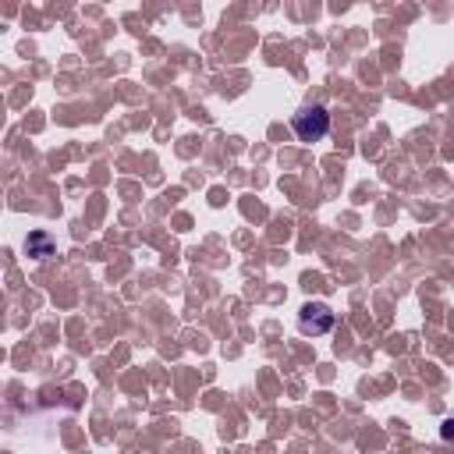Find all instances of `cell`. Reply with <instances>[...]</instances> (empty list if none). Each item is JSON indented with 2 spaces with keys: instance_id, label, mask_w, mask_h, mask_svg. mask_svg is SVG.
Returning a JSON list of instances; mask_svg holds the SVG:
<instances>
[{
  "instance_id": "obj_1",
  "label": "cell",
  "mask_w": 454,
  "mask_h": 454,
  "mask_svg": "<svg viewBox=\"0 0 454 454\" xmlns=\"http://www.w3.org/2000/svg\"><path fill=\"white\" fill-rule=\"evenodd\" d=\"M291 128H294V135H298L301 142H319V138L330 131V114H326L323 106H305L301 114H294Z\"/></svg>"
},
{
  "instance_id": "obj_2",
  "label": "cell",
  "mask_w": 454,
  "mask_h": 454,
  "mask_svg": "<svg viewBox=\"0 0 454 454\" xmlns=\"http://www.w3.org/2000/svg\"><path fill=\"white\" fill-rule=\"evenodd\" d=\"M301 333H326L330 326H333V312H330V305H323V301H309L305 309H301Z\"/></svg>"
},
{
  "instance_id": "obj_3",
  "label": "cell",
  "mask_w": 454,
  "mask_h": 454,
  "mask_svg": "<svg viewBox=\"0 0 454 454\" xmlns=\"http://www.w3.org/2000/svg\"><path fill=\"white\" fill-rule=\"evenodd\" d=\"M25 252H28L32 259H46V255H53V238H50L46 231H32V234L25 238Z\"/></svg>"
},
{
  "instance_id": "obj_4",
  "label": "cell",
  "mask_w": 454,
  "mask_h": 454,
  "mask_svg": "<svg viewBox=\"0 0 454 454\" xmlns=\"http://www.w3.org/2000/svg\"><path fill=\"white\" fill-rule=\"evenodd\" d=\"M440 436H443V440H454V419H447V422H443V429H440Z\"/></svg>"
}]
</instances>
